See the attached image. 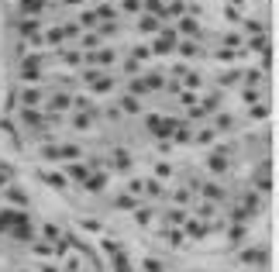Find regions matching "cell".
I'll use <instances>...</instances> for the list:
<instances>
[{
  "instance_id": "obj_1",
  "label": "cell",
  "mask_w": 279,
  "mask_h": 272,
  "mask_svg": "<svg viewBox=\"0 0 279 272\" xmlns=\"http://www.w3.org/2000/svg\"><path fill=\"white\" fill-rule=\"evenodd\" d=\"M24 7L28 11H38V7H42V0H24Z\"/></svg>"
}]
</instances>
